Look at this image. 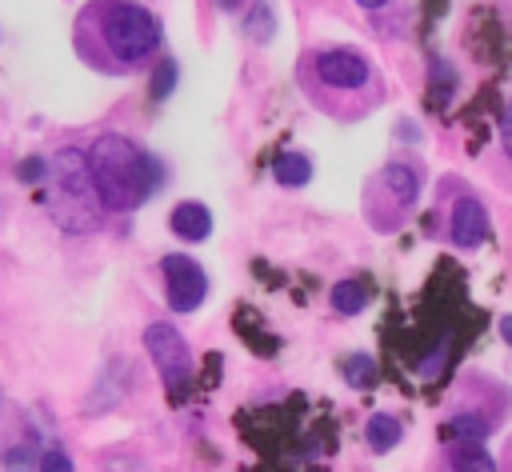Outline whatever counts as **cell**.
<instances>
[{
  "instance_id": "6da1fadb",
  "label": "cell",
  "mask_w": 512,
  "mask_h": 472,
  "mask_svg": "<svg viewBox=\"0 0 512 472\" xmlns=\"http://www.w3.org/2000/svg\"><path fill=\"white\" fill-rule=\"evenodd\" d=\"M84 160H88V176H92L96 200L108 212H132V208H140L164 184L160 160L152 152H144L124 132H100L88 144Z\"/></svg>"
},
{
  "instance_id": "7a4b0ae2",
  "label": "cell",
  "mask_w": 512,
  "mask_h": 472,
  "mask_svg": "<svg viewBox=\"0 0 512 472\" xmlns=\"http://www.w3.org/2000/svg\"><path fill=\"white\" fill-rule=\"evenodd\" d=\"M160 36H164L160 20L136 0H92V8L80 16V48L100 44V56L92 60L108 64V72L156 56Z\"/></svg>"
},
{
  "instance_id": "3957f363",
  "label": "cell",
  "mask_w": 512,
  "mask_h": 472,
  "mask_svg": "<svg viewBox=\"0 0 512 472\" xmlns=\"http://www.w3.org/2000/svg\"><path fill=\"white\" fill-rule=\"evenodd\" d=\"M48 176L56 184V204L52 216L68 228V232H88L100 220V200L88 176V160L80 148H60L48 160Z\"/></svg>"
},
{
  "instance_id": "277c9868",
  "label": "cell",
  "mask_w": 512,
  "mask_h": 472,
  "mask_svg": "<svg viewBox=\"0 0 512 472\" xmlns=\"http://www.w3.org/2000/svg\"><path fill=\"white\" fill-rule=\"evenodd\" d=\"M144 348H148V356H152V364H156L164 388H168L172 396H180V392L192 384V368H196V364H192V348H188V340L180 336V328H176V324H164V320L148 324V328H144Z\"/></svg>"
},
{
  "instance_id": "5b68a950",
  "label": "cell",
  "mask_w": 512,
  "mask_h": 472,
  "mask_svg": "<svg viewBox=\"0 0 512 472\" xmlns=\"http://www.w3.org/2000/svg\"><path fill=\"white\" fill-rule=\"evenodd\" d=\"M312 72H316V80H320L324 88H332V92H364V88L372 84V76H376L372 60H368L360 48H344V44L316 52V56H312Z\"/></svg>"
},
{
  "instance_id": "8992f818",
  "label": "cell",
  "mask_w": 512,
  "mask_h": 472,
  "mask_svg": "<svg viewBox=\"0 0 512 472\" xmlns=\"http://www.w3.org/2000/svg\"><path fill=\"white\" fill-rule=\"evenodd\" d=\"M160 272H164V300H168L172 312L184 316V312H196L204 304V296H208V272L192 256L168 252L160 260Z\"/></svg>"
},
{
  "instance_id": "52a82bcc",
  "label": "cell",
  "mask_w": 512,
  "mask_h": 472,
  "mask_svg": "<svg viewBox=\"0 0 512 472\" xmlns=\"http://www.w3.org/2000/svg\"><path fill=\"white\" fill-rule=\"evenodd\" d=\"M488 224H492L488 208L476 196H460L452 204V216H448V236H452L456 248H476V244H484Z\"/></svg>"
},
{
  "instance_id": "ba28073f",
  "label": "cell",
  "mask_w": 512,
  "mask_h": 472,
  "mask_svg": "<svg viewBox=\"0 0 512 472\" xmlns=\"http://www.w3.org/2000/svg\"><path fill=\"white\" fill-rule=\"evenodd\" d=\"M376 184H380V188H384L400 208H412V204H416V196H420L424 172H420L416 164H408V160H392V164H384V168H380Z\"/></svg>"
},
{
  "instance_id": "9c48e42d",
  "label": "cell",
  "mask_w": 512,
  "mask_h": 472,
  "mask_svg": "<svg viewBox=\"0 0 512 472\" xmlns=\"http://www.w3.org/2000/svg\"><path fill=\"white\" fill-rule=\"evenodd\" d=\"M168 228H172L180 240L200 244V240H208V232H212V212H208L200 200H180V204L172 208V216H168Z\"/></svg>"
},
{
  "instance_id": "30bf717a",
  "label": "cell",
  "mask_w": 512,
  "mask_h": 472,
  "mask_svg": "<svg viewBox=\"0 0 512 472\" xmlns=\"http://www.w3.org/2000/svg\"><path fill=\"white\" fill-rule=\"evenodd\" d=\"M364 440L372 452H392L400 440H404V424L392 416V412H376L368 424H364Z\"/></svg>"
},
{
  "instance_id": "8fae6325",
  "label": "cell",
  "mask_w": 512,
  "mask_h": 472,
  "mask_svg": "<svg viewBox=\"0 0 512 472\" xmlns=\"http://www.w3.org/2000/svg\"><path fill=\"white\" fill-rule=\"evenodd\" d=\"M272 176H276V184H284V188H304L308 180H312V160L304 156V152H280L276 156V164H272Z\"/></svg>"
},
{
  "instance_id": "7c38bea8",
  "label": "cell",
  "mask_w": 512,
  "mask_h": 472,
  "mask_svg": "<svg viewBox=\"0 0 512 472\" xmlns=\"http://www.w3.org/2000/svg\"><path fill=\"white\" fill-rule=\"evenodd\" d=\"M328 304H332V312H340V316H356V312L368 308V288H364L360 280H340V284L328 292Z\"/></svg>"
},
{
  "instance_id": "4fadbf2b",
  "label": "cell",
  "mask_w": 512,
  "mask_h": 472,
  "mask_svg": "<svg viewBox=\"0 0 512 472\" xmlns=\"http://www.w3.org/2000/svg\"><path fill=\"white\" fill-rule=\"evenodd\" d=\"M244 32H248L252 40H260V44H268V40L276 36V12H272L268 0H252V8H248V16H244Z\"/></svg>"
},
{
  "instance_id": "5bb4252c",
  "label": "cell",
  "mask_w": 512,
  "mask_h": 472,
  "mask_svg": "<svg viewBox=\"0 0 512 472\" xmlns=\"http://www.w3.org/2000/svg\"><path fill=\"white\" fill-rule=\"evenodd\" d=\"M444 432H448L452 440H484V436L492 432V420H484L480 412H460V416H448Z\"/></svg>"
},
{
  "instance_id": "9a60e30c",
  "label": "cell",
  "mask_w": 512,
  "mask_h": 472,
  "mask_svg": "<svg viewBox=\"0 0 512 472\" xmlns=\"http://www.w3.org/2000/svg\"><path fill=\"white\" fill-rule=\"evenodd\" d=\"M448 464L452 468H492L496 460L484 452V440H456L448 448Z\"/></svg>"
},
{
  "instance_id": "2e32d148",
  "label": "cell",
  "mask_w": 512,
  "mask_h": 472,
  "mask_svg": "<svg viewBox=\"0 0 512 472\" xmlns=\"http://www.w3.org/2000/svg\"><path fill=\"white\" fill-rule=\"evenodd\" d=\"M344 376H348V384H356V388H372V384H376V364H372V356L356 352V356L344 364Z\"/></svg>"
},
{
  "instance_id": "e0dca14e",
  "label": "cell",
  "mask_w": 512,
  "mask_h": 472,
  "mask_svg": "<svg viewBox=\"0 0 512 472\" xmlns=\"http://www.w3.org/2000/svg\"><path fill=\"white\" fill-rule=\"evenodd\" d=\"M172 84H176V64L164 60V64L156 68V76H152V100H164V96L172 92Z\"/></svg>"
},
{
  "instance_id": "ac0fdd59",
  "label": "cell",
  "mask_w": 512,
  "mask_h": 472,
  "mask_svg": "<svg viewBox=\"0 0 512 472\" xmlns=\"http://www.w3.org/2000/svg\"><path fill=\"white\" fill-rule=\"evenodd\" d=\"M16 176H20L24 184H36V180H44V176H48V164L32 156V160H24V168H16Z\"/></svg>"
},
{
  "instance_id": "d6986e66",
  "label": "cell",
  "mask_w": 512,
  "mask_h": 472,
  "mask_svg": "<svg viewBox=\"0 0 512 472\" xmlns=\"http://www.w3.org/2000/svg\"><path fill=\"white\" fill-rule=\"evenodd\" d=\"M500 144H504V156L512 160V100H508V108L500 116Z\"/></svg>"
},
{
  "instance_id": "ffe728a7",
  "label": "cell",
  "mask_w": 512,
  "mask_h": 472,
  "mask_svg": "<svg viewBox=\"0 0 512 472\" xmlns=\"http://www.w3.org/2000/svg\"><path fill=\"white\" fill-rule=\"evenodd\" d=\"M440 364H444V344H440V348L432 352V360H428V364L420 368V376H436V372H440Z\"/></svg>"
},
{
  "instance_id": "44dd1931",
  "label": "cell",
  "mask_w": 512,
  "mask_h": 472,
  "mask_svg": "<svg viewBox=\"0 0 512 472\" xmlns=\"http://www.w3.org/2000/svg\"><path fill=\"white\" fill-rule=\"evenodd\" d=\"M244 4H248V0H216V8H220V12H240Z\"/></svg>"
},
{
  "instance_id": "7402d4cb",
  "label": "cell",
  "mask_w": 512,
  "mask_h": 472,
  "mask_svg": "<svg viewBox=\"0 0 512 472\" xmlns=\"http://www.w3.org/2000/svg\"><path fill=\"white\" fill-rule=\"evenodd\" d=\"M500 336H504V344L512 348V316H500Z\"/></svg>"
},
{
  "instance_id": "603a6c76",
  "label": "cell",
  "mask_w": 512,
  "mask_h": 472,
  "mask_svg": "<svg viewBox=\"0 0 512 472\" xmlns=\"http://www.w3.org/2000/svg\"><path fill=\"white\" fill-rule=\"evenodd\" d=\"M400 140H416V128H412V124H408V120H404V124H400Z\"/></svg>"
},
{
  "instance_id": "cb8c5ba5",
  "label": "cell",
  "mask_w": 512,
  "mask_h": 472,
  "mask_svg": "<svg viewBox=\"0 0 512 472\" xmlns=\"http://www.w3.org/2000/svg\"><path fill=\"white\" fill-rule=\"evenodd\" d=\"M360 8H384V4H392V0H356Z\"/></svg>"
},
{
  "instance_id": "d4e9b609",
  "label": "cell",
  "mask_w": 512,
  "mask_h": 472,
  "mask_svg": "<svg viewBox=\"0 0 512 472\" xmlns=\"http://www.w3.org/2000/svg\"><path fill=\"white\" fill-rule=\"evenodd\" d=\"M0 404H4V392H0Z\"/></svg>"
}]
</instances>
